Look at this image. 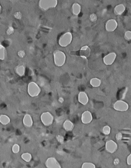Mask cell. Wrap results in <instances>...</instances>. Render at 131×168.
<instances>
[{
  "label": "cell",
  "mask_w": 131,
  "mask_h": 168,
  "mask_svg": "<svg viewBox=\"0 0 131 168\" xmlns=\"http://www.w3.org/2000/svg\"><path fill=\"white\" fill-rule=\"evenodd\" d=\"M40 120L43 125L47 127L52 125L54 121L53 115L49 112H45L42 114Z\"/></svg>",
  "instance_id": "obj_5"
},
{
  "label": "cell",
  "mask_w": 131,
  "mask_h": 168,
  "mask_svg": "<svg viewBox=\"0 0 131 168\" xmlns=\"http://www.w3.org/2000/svg\"><path fill=\"white\" fill-rule=\"evenodd\" d=\"M18 55L21 58H23L25 55V52L24 50H20L18 52Z\"/></svg>",
  "instance_id": "obj_29"
},
{
  "label": "cell",
  "mask_w": 131,
  "mask_h": 168,
  "mask_svg": "<svg viewBox=\"0 0 131 168\" xmlns=\"http://www.w3.org/2000/svg\"><path fill=\"white\" fill-rule=\"evenodd\" d=\"M101 80L98 78H92L90 80V83L92 87H98L101 85Z\"/></svg>",
  "instance_id": "obj_20"
},
{
  "label": "cell",
  "mask_w": 131,
  "mask_h": 168,
  "mask_svg": "<svg viewBox=\"0 0 131 168\" xmlns=\"http://www.w3.org/2000/svg\"><path fill=\"white\" fill-rule=\"evenodd\" d=\"M126 163L128 165L131 166V154L128 156L127 159H126Z\"/></svg>",
  "instance_id": "obj_31"
},
{
  "label": "cell",
  "mask_w": 131,
  "mask_h": 168,
  "mask_svg": "<svg viewBox=\"0 0 131 168\" xmlns=\"http://www.w3.org/2000/svg\"><path fill=\"white\" fill-rule=\"evenodd\" d=\"M72 13L74 15H78L81 13V5H79L78 3H75L72 5Z\"/></svg>",
  "instance_id": "obj_17"
},
{
  "label": "cell",
  "mask_w": 131,
  "mask_h": 168,
  "mask_svg": "<svg viewBox=\"0 0 131 168\" xmlns=\"http://www.w3.org/2000/svg\"><path fill=\"white\" fill-rule=\"evenodd\" d=\"M78 102L83 105H86L89 102V98L85 92H80L78 94Z\"/></svg>",
  "instance_id": "obj_14"
},
{
  "label": "cell",
  "mask_w": 131,
  "mask_h": 168,
  "mask_svg": "<svg viewBox=\"0 0 131 168\" xmlns=\"http://www.w3.org/2000/svg\"><path fill=\"white\" fill-rule=\"evenodd\" d=\"M57 139L58 140V141L60 142V143H63L64 141V138L61 135H58V137H57Z\"/></svg>",
  "instance_id": "obj_32"
},
{
  "label": "cell",
  "mask_w": 131,
  "mask_h": 168,
  "mask_svg": "<svg viewBox=\"0 0 131 168\" xmlns=\"http://www.w3.org/2000/svg\"><path fill=\"white\" fill-rule=\"evenodd\" d=\"M118 27V23L114 19H110L107 21L105 24V29L108 32L112 33L116 30Z\"/></svg>",
  "instance_id": "obj_8"
},
{
  "label": "cell",
  "mask_w": 131,
  "mask_h": 168,
  "mask_svg": "<svg viewBox=\"0 0 131 168\" xmlns=\"http://www.w3.org/2000/svg\"><path fill=\"white\" fill-rule=\"evenodd\" d=\"M118 148L117 143L113 141L110 140L107 141L106 143V149L109 153H114L116 152Z\"/></svg>",
  "instance_id": "obj_10"
},
{
  "label": "cell",
  "mask_w": 131,
  "mask_h": 168,
  "mask_svg": "<svg viewBox=\"0 0 131 168\" xmlns=\"http://www.w3.org/2000/svg\"><path fill=\"white\" fill-rule=\"evenodd\" d=\"M113 108L115 110L119 112H125L129 109L128 103L124 100H119L114 104Z\"/></svg>",
  "instance_id": "obj_6"
},
{
  "label": "cell",
  "mask_w": 131,
  "mask_h": 168,
  "mask_svg": "<svg viewBox=\"0 0 131 168\" xmlns=\"http://www.w3.org/2000/svg\"><path fill=\"white\" fill-rule=\"evenodd\" d=\"M14 31H15V29H13V28L12 27H9L7 30V33L8 35H12L13 33H14Z\"/></svg>",
  "instance_id": "obj_30"
},
{
  "label": "cell",
  "mask_w": 131,
  "mask_h": 168,
  "mask_svg": "<svg viewBox=\"0 0 131 168\" xmlns=\"http://www.w3.org/2000/svg\"><path fill=\"white\" fill-rule=\"evenodd\" d=\"M72 41V35L71 33L68 32L62 35L58 41L59 45L61 47H66L70 44Z\"/></svg>",
  "instance_id": "obj_4"
},
{
  "label": "cell",
  "mask_w": 131,
  "mask_h": 168,
  "mask_svg": "<svg viewBox=\"0 0 131 168\" xmlns=\"http://www.w3.org/2000/svg\"><path fill=\"white\" fill-rule=\"evenodd\" d=\"M58 2L56 0H41L38 2V6L42 10L46 11L51 8L56 7Z\"/></svg>",
  "instance_id": "obj_2"
},
{
  "label": "cell",
  "mask_w": 131,
  "mask_h": 168,
  "mask_svg": "<svg viewBox=\"0 0 131 168\" xmlns=\"http://www.w3.org/2000/svg\"><path fill=\"white\" fill-rule=\"evenodd\" d=\"M64 129L67 131H71L73 130L74 124L70 120H66L64 122L63 125Z\"/></svg>",
  "instance_id": "obj_16"
},
{
  "label": "cell",
  "mask_w": 131,
  "mask_h": 168,
  "mask_svg": "<svg viewBox=\"0 0 131 168\" xmlns=\"http://www.w3.org/2000/svg\"><path fill=\"white\" fill-rule=\"evenodd\" d=\"M7 53V51L5 47L0 44V60H3L5 59V56Z\"/></svg>",
  "instance_id": "obj_22"
},
{
  "label": "cell",
  "mask_w": 131,
  "mask_h": 168,
  "mask_svg": "<svg viewBox=\"0 0 131 168\" xmlns=\"http://www.w3.org/2000/svg\"><path fill=\"white\" fill-rule=\"evenodd\" d=\"M20 146L18 144L16 143L13 145L12 147V151L13 153L17 154L20 152Z\"/></svg>",
  "instance_id": "obj_24"
},
{
  "label": "cell",
  "mask_w": 131,
  "mask_h": 168,
  "mask_svg": "<svg viewBox=\"0 0 131 168\" xmlns=\"http://www.w3.org/2000/svg\"><path fill=\"white\" fill-rule=\"evenodd\" d=\"M15 71L18 75L22 76L24 75L25 72V68L23 65H20L17 67L15 69Z\"/></svg>",
  "instance_id": "obj_19"
},
{
  "label": "cell",
  "mask_w": 131,
  "mask_h": 168,
  "mask_svg": "<svg viewBox=\"0 0 131 168\" xmlns=\"http://www.w3.org/2000/svg\"><path fill=\"white\" fill-rule=\"evenodd\" d=\"M81 122L84 124H89L93 120L92 113L89 111H86L81 115Z\"/></svg>",
  "instance_id": "obj_11"
},
{
  "label": "cell",
  "mask_w": 131,
  "mask_h": 168,
  "mask_svg": "<svg viewBox=\"0 0 131 168\" xmlns=\"http://www.w3.org/2000/svg\"><path fill=\"white\" fill-rule=\"evenodd\" d=\"M97 19H98V17L96 14H95V13H92L90 15V20L92 22H96V21L97 20Z\"/></svg>",
  "instance_id": "obj_27"
},
{
  "label": "cell",
  "mask_w": 131,
  "mask_h": 168,
  "mask_svg": "<svg viewBox=\"0 0 131 168\" xmlns=\"http://www.w3.org/2000/svg\"><path fill=\"white\" fill-rule=\"evenodd\" d=\"M116 57H117V55H116V53H109L103 58V63L106 65H111L116 60Z\"/></svg>",
  "instance_id": "obj_9"
},
{
  "label": "cell",
  "mask_w": 131,
  "mask_h": 168,
  "mask_svg": "<svg viewBox=\"0 0 131 168\" xmlns=\"http://www.w3.org/2000/svg\"><path fill=\"white\" fill-rule=\"evenodd\" d=\"M119 163V161L118 159H116L115 161H114V164L117 165V164H118Z\"/></svg>",
  "instance_id": "obj_34"
},
{
  "label": "cell",
  "mask_w": 131,
  "mask_h": 168,
  "mask_svg": "<svg viewBox=\"0 0 131 168\" xmlns=\"http://www.w3.org/2000/svg\"><path fill=\"white\" fill-rule=\"evenodd\" d=\"M23 124L26 128H31L32 126L33 122L32 118L30 114H27L24 116Z\"/></svg>",
  "instance_id": "obj_13"
},
{
  "label": "cell",
  "mask_w": 131,
  "mask_h": 168,
  "mask_svg": "<svg viewBox=\"0 0 131 168\" xmlns=\"http://www.w3.org/2000/svg\"><path fill=\"white\" fill-rule=\"evenodd\" d=\"M47 168H62L58 161L54 157H50L46 160L45 163Z\"/></svg>",
  "instance_id": "obj_7"
},
{
  "label": "cell",
  "mask_w": 131,
  "mask_h": 168,
  "mask_svg": "<svg viewBox=\"0 0 131 168\" xmlns=\"http://www.w3.org/2000/svg\"><path fill=\"white\" fill-rule=\"evenodd\" d=\"M54 62L56 66L62 67L65 64L66 60L65 53L60 50H56L53 53Z\"/></svg>",
  "instance_id": "obj_1"
},
{
  "label": "cell",
  "mask_w": 131,
  "mask_h": 168,
  "mask_svg": "<svg viewBox=\"0 0 131 168\" xmlns=\"http://www.w3.org/2000/svg\"><path fill=\"white\" fill-rule=\"evenodd\" d=\"M79 54L81 58L86 59L88 58L91 54V49L88 46H84L81 48Z\"/></svg>",
  "instance_id": "obj_12"
},
{
  "label": "cell",
  "mask_w": 131,
  "mask_h": 168,
  "mask_svg": "<svg viewBox=\"0 0 131 168\" xmlns=\"http://www.w3.org/2000/svg\"><path fill=\"white\" fill-rule=\"evenodd\" d=\"M111 132V128L109 126H106L103 128V133L105 135H109Z\"/></svg>",
  "instance_id": "obj_25"
},
{
  "label": "cell",
  "mask_w": 131,
  "mask_h": 168,
  "mask_svg": "<svg viewBox=\"0 0 131 168\" xmlns=\"http://www.w3.org/2000/svg\"><path fill=\"white\" fill-rule=\"evenodd\" d=\"M10 123V118L8 116L5 114L0 116V123L3 125H7Z\"/></svg>",
  "instance_id": "obj_18"
},
{
  "label": "cell",
  "mask_w": 131,
  "mask_h": 168,
  "mask_svg": "<svg viewBox=\"0 0 131 168\" xmlns=\"http://www.w3.org/2000/svg\"><path fill=\"white\" fill-rule=\"evenodd\" d=\"M1 9H2V8H1V6L0 5V13H1Z\"/></svg>",
  "instance_id": "obj_36"
},
{
  "label": "cell",
  "mask_w": 131,
  "mask_h": 168,
  "mask_svg": "<svg viewBox=\"0 0 131 168\" xmlns=\"http://www.w3.org/2000/svg\"><path fill=\"white\" fill-rule=\"evenodd\" d=\"M122 136L121 133H118L116 134V138L117 140H120L121 138H122Z\"/></svg>",
  "instance_id": "obj_33"
},
{
  "label": "cell",
  "mask_w": 131,
  "mask_h": 168,
  "mask_svg": "<svg viewBox=\"0 0 131 168\" xmlns=\"http://www.w3.org/2000/svg\"><path fill=\"white\" fill-rule=\"evenodd\" d=\"M27 91L28 94L33 98L38 96L40 94L41 89L36 83L32 82L28 84Z\"/></svg>",
  "instance_id": "obj_3"
},
{
  "label": "cell",
  "mask_w": 131,
  "mask_h": 168,
  "mask_svg": "<svg viewBox=\"0 0 131 168\" xmlns=\"http://www.w3.org/2000/svg\"><path fill=\"white\" fill-rule=\"evenodd\" d=\"M81 168H96V166L92 163L86 162L82 165Z\"/></svg>",
  "instance_id": "obj_23"
},
{
  "label": "cell",
  "mask_w": 131,
  "mask_h": 168,
  "mask_svg": "<svg viewBox=\"0 0 131 168\" xmlns=\"http://www.w3.org/2000/svg\"><path fill=\"white\" fill-rule=\"evenodd\" d=\"M124 38L127 41L131 40V31H126L124 33Z\"/></svg>",
  "instance_id": "obj_26"
},
{
  "label": "cell",
  "mask_w": 131,
  "mask_h": 168,
  "mask_svg": "<svg viewBox=\"0 0 131 168\" xmlns=\"http://www.w3.org/2000/svg\"><path fill=\"white\" fill-rule=\"evenodd\" d=\"M14 17L17 19H21L22 17V15L20 12H16L14 14Z\"/></svg>",
  "instance_id": "obj_28"
},
{
  "label": "cell",
  "mask_w": 131,
  "mask_h": 168,
  "mask_svg": "<svg viewBox=\"0 0 131 168\" xmlns=\"http://www.w3.org/2000/svg\"><path fill=\"white\" fill-rule=\"evenodd\" d=\"M59 100V102H61V103H62L64 101V100L63 98H59V100Z\"/></svg>",
  "instance_id": "obj_35"
},
{
  "label": "cell",
  "mask_w": 131,
  "mask_h": 168,
  "mask_svg": "<svg viewBox=\"0 0 131 168\" xmlns=\"http://www.w3.org/2000/svg\"><path fill=\"white\" fill-rule=\"evenodd\" d=\"M126 10V7L122 4H120L116 6L114 9V13L117 15H120L124 13Z\"/></svg>",
  "instance_id": "obj_15"
},
{
  "label": "cell",
  "mask_w": 131,
  "mask_h": 168,
  "mask_svg": "<svg viewBox=\"0 0 131 168\" xmlns=\"http://www.w3.org/2000/svg\"><path fill=\"white\" fill-rule=\"evenodd\" d=\"M21 158L23 161H25L26 163H29L31 161L32 157V155L30 153L25 152V153H23L22 154Z\"/></svg>",
  "instance_id": "obj_21"
}]
</instances>
